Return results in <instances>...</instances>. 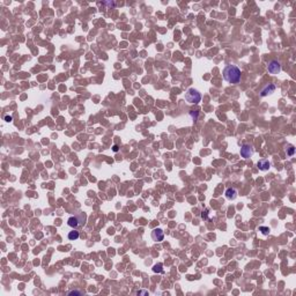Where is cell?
Returning a JSON list of instances; mask_svg holds the SVG:
<instances>
[{"label":"cell","mask_w":296,"mask_h":296,"mask_svg":"<svg viewBox=\"0 0 296 296\" xmlns=\"http://www.w3.org/2000/svg\"><path fill=\"white\" fill-rule=\"evenodd\" d=\"M223 79L229 84H238L241 80V69L236 65H227L223 69Z\"/></svg>","instance_id":"cell-1"},{"label":"cell","mask_w":296,"mask_h":296,"mask_svg":"<svg viewBox=\"0 0 296 296\" xmlns=\"http://www.w3.org/2000/svg\"><path fill=\"white\" fill-rule=\"evenodd\" d=\"M185 99H186V102H189L191 104H197L201 101V95L198 90L190 88L185 94Z\"/></svg>","instance_id":"cell-2"},{"label":"cell","mask_w":296,"mask_h":296,"mask_svg":"<svg viewBox=\"0 0 296 296\" xmlns=\"http://www.w3.org/2000/svg\"><path fill=\"white\" fill-rule=\"evenodd\" d=\"M268 72L271 74H279L281 72V64L278 60H271L268 63Z\"/></svg>","instance_id":"cell-3"},{"label":"cell","mask_w":296,"mask_h":296,"mask_svg":"<svg viewBox=\"0 0 296 296\" xmlns=\"http://www.w3.org/2000/svg\"><path fill=\"white\" fill-rule=\"evenodd\" d=\"M241 155L244 159H249L253 155V147L251 145H243L241 148Z\"/></svg>","instance_id":"cell-4"},{"label":"cell","mask_w":296,"mask_h":296,"mask_svg":"<svg viewBox=\"0 0 296 296\" xmlns=\"http://www.w3.org/2000/svg\"><path fill=\"white\" fill-rule=\"evenodd\" d=\"M152 238L154 242H162L163 238H164V233L162 229L156 228L152 231Z\"/></svg>","instance_id":"cell-5"},{"label":"cell","mask_w":296,"mask_h":296,"mask_svg":"<svg viewBox=\"0 0 296 296\" xmlns=\"http://www.w3.org/2000/svg\"><path fill=\"white\" fill-rule=\"evenodd\" d=\"M275 90V86L273 84H265L263 88H261V90H260V96H267V95H271L272 93H274Z\"/></svg>","instance_id":"cell-6"},{"label":"cell","mask_w":296,"mask_h":296,"mask_svg":"<svg viewBox=\"0 0 296 296\" xmlns=\"http://www.w3.org/2000/svg\"><path fill=\"white\" fill-rule=\"evenodd\" d=\"M67 224H69V227L73 228V229H76L79 226H81V221H80V219H79L78 215H75V216H71V218H69V220H67Z\"/></svg>","instance_id":"cell-7"},{"label":"cell","mask_w":296,"mask_h":296,"mask_svg":"<svg viewBox=\"0 0 296 296\" xmlns=\"http://www.w3.org/2000/svg\"><path fill=\"white\" fill-rule=\"evenodd\" d=\"M257 167L259 168V170H263V171H266L271 168V163L268 160H261L257 163Z\"/></svg>","instance_id":"cell-8"},{"label":"cell","mask_w":296,"mask_h":296,"mask_svg":"<svg viewBox=\"0 0 296 296\" xmlns=\"http://www.w3.org/2000/svg\"><path fill=\"white\" fill-rule=\"evenodd\" d=\"M226 197L229 200L236 199V197H237V190H236L235 188H228L227 190H226Z\"/></svg>","instance_id":"cell-9"},{"label":"cell","mask_w":296,"mask_h":296,"mask_svg":"<svg viewBox=\"0 0 296 296\" xmlns=\"http://www.w3.org/2000/svg\"><path fill=\"white\" fill-rule=\"evenodd\" d=\"M79 236H80L79 231H78L76 229H73L72 231H69V233L67 237H69V240H71V241H76V240L79 238Z\"/></svg>","instance_id":"cell-10"},{"label":"cell","mask_w":296,"mask_h":296,"mask_svg":"<svg viewBox=\"0 0 296 296\" xmlns=\"http://www.w3.org/2000/svg\"><path fill=\"white\" fill-rule=\"evenodd\" d=\"M294 153H295V148H294L293 146H289L288 148H287V155H288V156H293Z\"/></svg>","instance_id":"cell-11"},{"label":"cell","mask_w":296,"mask_h":296,"mask_svg":"<svg viewBox=\"0 0 296 296\" xmlns=\"http://www.w3.org/2000/svg\"><path fill=\"white\" fill-rule=\"evenodd\" d=\"M69 295H82L84 294V291H81V290H71L67 293Z\"/></svg>","instance_id":"cell-12"},{"label":"cell","mask_w":296,"mask_h":296,"mask_svg":"<svg viewBox=\"0 0 296 296\" xmlns=\"http://www.w3.org/2000/svg\"><path fill=\"white\" fill-rule=\"evenodd\" d=\"M259 229L263 231V234H264V235H268V233H270V228L268 227H260Z\"/></svg>","instance_id":"cell-13"},{"label":"cell","mask_w":296,"mask_h":296,"mask_svg":"<svg viewBox=\"0 0 296 296\" xmlns=\"http://www.w3.org/2000/svg\"><path fill=\"white\" fill-rule=\"evenodd\" d=\"M153 270H154V272H162V265H161V264H159V265H155Z\"/></svg>","instance_id":"cell-14"},{"label":"cell","mask_w":296,"mask_h":296,"mask_svg":"<svg viewBox=\"0 0 296 296\" xmlns=\"http://www.w3.org/2000/svg\"><path fill=\"white\" fill-rule=\"evenodd\" d=\"M207 215H208V209H205V211H203V213H201V218H203L204 220H206V219H207Z\"/></svg>","instance_id":"cell-15"},{"label":"cell","mask_w":296,"mask_h":296,"mask_svg":"<svg viewBox=\"0 0 296 296\" xmlns=\"http://www.w3.org/2000/svg\"><path fill=\"white\" fill-rule=\"evenodd\" d=\"M138 295H148V291L142 290V291H138Z\"/></svg>","instance_id":"cell-16"},{"label":"cell","mask_w":296,"mask_h":296,"mask_svg":"<svg viewBox=\"0 0 296 296\" xmlns=\"http://www.w3.org/2000/svg\"><path fill=\"white\" fill-rule=\"evenodd\" d=\"M5 119H6L7 122H11V121H12V117H9V116H6V117H5Z\"/></svg>","instance_id":"cell-17"},{"label":"cell","mask_w":296,"mask_h":296,"mask_svg":"<svg viewBox=\"0 0 296 296\" xmlns=\"http://www.w3.org/2000/svg\"><path fill=\"white\" fill-rule=\"evenodd\" d=\"M112 149H114V152H118V146L114 145V147H112Z\"/></svg>","instance_id":"cell-18"}]
</instances>
